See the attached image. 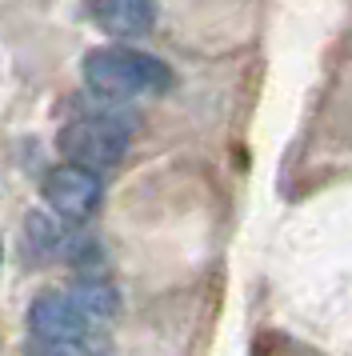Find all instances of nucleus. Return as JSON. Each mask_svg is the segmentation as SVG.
<instances>
[{
    "instance_id": "6",
    "label": "nucleus",
    "mask_w": 352,
    "mask_h": 356,
    "mask_svg": "<svg viewBox=\"0 0 352 356\" xmlns=\"http://www.w3.org/2000/svg\"><path fill=\"white\" fill-rule=\"evenodd\" d=\"M68 296H72L93 321H112V316L120 312V292H116V284H109L104 276H80L77 284L68 289Z\"/></svg>"
},
{
    "instance_id": "7",
    "label": "nucleus",
    "mask_w": 352,
    "mask_h": 356,
    "mask_svg": "<svg viewBox=\"0 0 352 356\" xmlns=\"http://www.w3.org/2000/svg\"><path fill=\"white\" fill-rule=\"evenodd\" d=\"M24 356H77L72 348H61V344H48V340H36L32 337V344H29V353Z\"/></svg>"
},
{
    "instance_id": "8",
    "label": "nucleus",
    "mask_w": 352,
    "mask_h": 356,
    "mask_svg": "<svg viewBox=\"0 0 352 356\" xmlns=\"http://www.w3.org/2000/svg\"><path fill=\"white\" fill-rule=\"evenodd\" d=\"M0 257H4V248H0Z\"/></svg>"
},
{
    "instance_id": "4",
    "label": "nucleus",
    "mask_w": 352,
    "mask_h": 356,
    "mask_svg": "<svg viewBox=\"0 0 352 356\" xmlns=\"http://www.w3.org/2000/svg\"><path fill=\"white\" fill-rule=\"evenodd\" d=\"M40 193H45L48 209L56 216H64V220H88L100 209V200H104V184H100V172H93V168L56 164V168L45 172Z\"/></svg>"
},
{
    "instance_id": "2",
    "label": "nucleus",
    "mask_w": 352,
    "mask_h": 356,
    "mask_svg": "<svg viewBox=\"0 0 352 356\" xmlns=\"http://www.w3.org/2000/svg\"><path fill=\"white\" fill-rule=\"evenodd\" d=\"M29 328L36 340L72 348L77 356H109V332L68 292H40L29 305Z\"/></svg>"
},
{
    "instance_id": "1",
    "label": "nucleus",
    "mask_w": 352,
    "mask_h": 356,
    "mask_svg": "<svg viewBox=\"0 0 352 356\" xmlns=\"http://www.w3.org/2000/svg\"><path fill=\"white\" fill-rule=\"evenodd\" d=\"M80 76L104 100H132V97H164L173 92L176 72L168 60L132 44H100L88 49L80 60Z\"/></svg>"
},
{
    "instance_id": "5",
    "label": "nucleus",
    "mask_w": 352,
    "mask_h": 356,
    "mask_svg": "<svg viewBox=\"0 0 352 356\" xmlns=\"http://www.w3.org/2000/svg\"><path fill=\"white\" fill-rule=\"evenodd\" d=\"M88 17L100 33L116 40H136L152 33L157 24V4L152 0H88Z\"/></svg>"
},
{
    "instance_id": "3",
    "label": "nucleus",
    "mask_w": 352,
    "mask_h": 356,
    "mask_svg": "<svg viewBox=\"0 0 352 356\" xmlns=\"http://www.w3.org/2000/svg\"><path fill=\"white\" fill-rule=\"evenodd\" d=\"M56 148H61V156L68 164L104 172V168H116L128 156V124L109 113L77 116V120H68L61 129Z\"/></svg>"
}]
</instances>
